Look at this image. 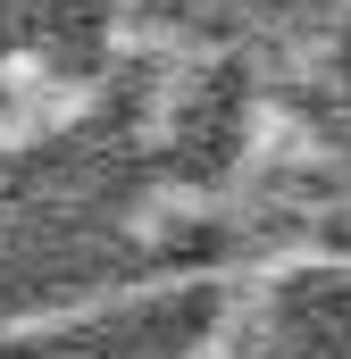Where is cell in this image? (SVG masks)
Returning <instances> with one entry per match:
<instances>
[{"instance_id":"cell-1","label":"cell","mask_w":351,"mask_h":359,"mask_svg":"<svg viewBox=\"0 0 351 359\" xmlns=\"http://www.w3.org/2000/svg\"><path fill=\"white\" fill-rule=\"evenodd\" d=\"M192 334H201V318H143V326H117L76 351H17V359H184Z\"/></svg>"},{"instance_id":"cell-2","label":"cell","mask_w":351,"mask_h":359,"mask_svg":"<svg viewBox=\"0 0 351 359\" xmlns=\"http://www.w3.org/2000/svg\"><path fill=\"white\" fill-rule=\"evenodd\" d=\"M260 359H351V309H284V326H276V351Z\"/></svg>"}]
</instances>
